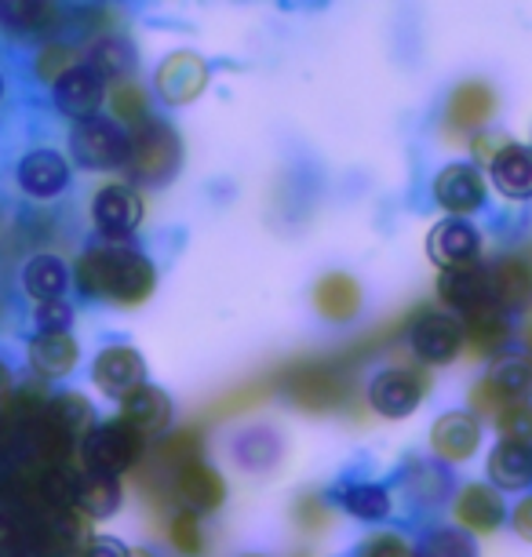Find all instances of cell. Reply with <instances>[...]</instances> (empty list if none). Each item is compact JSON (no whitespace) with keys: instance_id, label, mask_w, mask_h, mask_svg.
Segmentation results:
<instances>
[{"instance_id":"1","label":"cell","mask_w":532,"mask_h":557,"mask_svg":"<svg viewBox=\"0 0 532 557\" xmlns=\"http://www.w3.org/2000/svg\"><path fill=\"white\" fill-rule=\"evenodd\" d=\"M77 288L88 299H107L113 307H143L158 288V270L139 248L124 240H107L81 256Z\"/></svg>"},{"instance_id":"2","label":"cell","mask_w":532,"mask_h":557,"mask_svg":"<svg viewBox=\"0 0 532 557\" xmlns=\"http://www.w3.org/2000/svg\"><path fill=\"white\" fill-rule=\"evenodd\" d=\"M277 391H285V397L302 412H339L350 405L354 397V380L347 372V357L336 361H299L292 368H281L274 375Z\"/></svg>"},{"instance_id":"3","label":"cell","mask_w":532,"mask_h":557,"mask_svg":"<svg viewBox=\"0 0 532 557\" xmlns=\"http://www.w3.org/2000/svg\"><path fill=\"white\" fill-rule=\"evenodd\" d=\"M183 164V143L169 121L146 117L132 128V150H128V172L143 186H164Z\"/></svg>"},{"instance_id":"4","label":"cell","mask_w":532,"mask_h":557,"mask_svg":"<svg viewBox=\"0 0 532 557\" xmlns=\"http://www.w3.org/2000/svg\"><path fill=\"white\" fill-rule=\"evenodd\" d=\"M132 150V128H124L117 117L91 113L81 117L70 132V157L85 172H117L128 164Z\"/></svg>"},{"instance_id":"5","label":"cell","mask_w":532,"mask_h":557,"mask_svg":"<svg viewBox=\"0 0 532 557\" xmlns=\"http://www.w3.org/2000/svg\"><path fill=\"white\" fill-rule=\"evenodd\" d=\"M153 481H164L161 503L175 499L180 507L197 513H215L226 499V481L215 467L205 462V451L175 462V467H158V478Z\"/></svg>"},{"instance_id":"6","label":"cell","mask_w":532,"mask_h":557,"mask_svg":"<svg viewBox=\"0 0 532 557\" xmlns=\"http://www.w3.org/2000/svg\"><path fill=\"white\" fill-rule=\"evenodd\" d=\"M143 434H135L128 423H102L91 426L85 437H81V462L91 474H128V470L139 462L143 456Z\"/></svg>"},{"instance_id":"7","label":"cell","mask_w":532,"mask_h":557,"mask_svg":"<svg viewBox=\"0 0 532 557\" xmlns=\"http://www.w3.org/2000/svg\"><path fill=\"white\" fill-rule=\"evenodd\" d=\"M426 391H431L426 372H420L416 364H391L372 375L364 397H369V408L375 416L405 419L426 401Z\"/></svg>"},{"instance_id":"8","label":"cell","mask_w":532,"mask_h":557,"mask_svg":"<svg viewBox=\"0 0 532 557\" xmlns=\"http://www.w3.org/2000/svg\"><path fill=\"white\" fill-rule=\"evenodd\" d=\"M405 335L416 354V361L423 364H448L456 361L467 343L463 321L448 310H416L405 321Z\"/></svg>"},{"instance_id":"9","label":"cell","mask_w":532,"mask_h":557,"mask_svg":"<svg viewBox=\"0 0 532 557\" xmlns=\"http://www.w3.org/2000/svg\"><path fill=\"white\" fill-rule=\"evenodd\" d=\"M434 205L442 208L445 215H474L482 212L488 201V183L478 164H448L434 175L431 183Z\"/></svg>"},{"instance_id":"10","label":"cell","mask_w":532,"mask_h":557,"mask_svg":"<svg viewBox=\"0 0 532 557\" xmlns=\"http://www.w3.org/2000/svg\"><path fill=\"white\" fill-rule=\"evenodd\" d=\"M91 223L102 240H128L143 226V197L128 183H110L91 197Z\"/></svg>"},{"instance_id":"11","label":"cell","mask_w":532,"mask_h":557,"mask_svg":"<svg viewBox=\"0 0 532 557\" xmlns=\"http://www.w3.org/2000/svg\"><path fill=\"white\" fill-rule=\"evenodd\" d=\"M426 256L437 270L471 267L482 259V230L463 215H448L426 234Z\"/></svg>"},{"instance_id":"12","label":"cell","mask_w":532,"mask_h":557,"mask_svg":"<svg viewBox=\"0 0 532 557\" xmlns=\"http://www.w3.org/2000/svg\"><path fill=\"white\" fill-rule=\"evenodd\" d=\"M107 88L110 84L99 77L88 62H73L55 77V88H51V99H55V110L66 113V117L81 121L91 117V113L102 110L107 102Z\"/></svg>"},{"instance_id":"13","label":"cell","mask_w":532,"mask_h":557,"mask_svg":"<svg viewBox=\"0 0 532 557\" xmlns=\"http://www.w3.org/2000/svg\"><path fill=\"white\" fill-rule=\"evenodd\" d=\"M15 183L34 201H55V197L70 190V161L51 146H40V150H29L18 161Z\"/></svg>"},{"instance_id":"14","label":"cell","mask_w":532,"mask_h":557,"mask_svg":"<svg viewBox=\"0 0 532 557\" xmlns=\"http://www.w3.org/2000/svg\"><path fill=\"white\" fill-rule=\"evenodd\" d=\"M496 113V91L488 81H463L445 99V128L448 135L482 132Z\"/></svg>"},{"instance_id":"15","label":"cell","mask_w":532,"mask_h":557,"mask_svg":"<svg viewBox=\"0 0 532 557\" xmlns=\"http://www.w3.org/2000/svg\"><path fill=\"white\" fill-rule=\"evenodd\" d=\"M91 380L107 397H121L132 394L135 386L146 383V361L143 354L128 343H110L96 354V364H91Z\"/></svg>"},{"instance_id":"16","label":"cell","mask_w":532,"mask_h":557,"mask_svg":"<svg viewBox=\"0 0 532 557\" xmlns=\"http://www.w3.org/2000/svg\"><path fill=\"white\" fill-rule=\"evenodd\" d=\"M153 84H158V96L169 107H186L208 88V62L194 51H175L158 66Z\"/></svg>"},{"instance_id":"17","label":"cell","mask_w":532,"mask_h":557,"mask_svg":"<svg viewBox=\"0 0 532 557\" xmlns=\"http://www.w3.org/2000/svg\"><path fill=\"white\" fill-rule=\"evenodd\" d=\"M488 183H493L507 201H518V205L532 201V146L499 143L496 153L488 157Z\"/></svg>"},{"instance_id":"18","label":"cell","mask_w":532,"mask_h":557,"mask_svg":"<svg viewBox=\"0 0 532 557\" xmlns=\"http://www.w3.org/2000/svg\"><path fill=\"white\" fill-rule=\"evenodd\" d=\"M482 448V423L474 412H445L431 426V451L442 462H467Z\"/></svg>"},{"instance_id":"19","label":"cell","mask_w":532,"mask_h":557,"mask_svg":"<svg viewBox=\"0 0 532 557\" xmlns=\"http://www.w3.org/2000/svg\"><path fill=\"white\" fill-rule=\"evenodd\" d=\"M488 292L493 302L507 313H525L532 307V259L504 256L488 267Z\"/></svg>"},{"instance_id":"20","label":"cell","mask_w":532,"mask_h":557,"mask_svg":"<svg viewBox=\"0 0 532 557\" xmlns=\"http://www.w3.org/2000/svg\"><path fill=\"white\" fill-rule=\"evenodd\" d=\"M172 397L161 391V386H150V383H139L132 394L121 397V423H128L135 434L143 437H153V434H164L172 426Z\"/></svg>"},{"instance_id":"21","label":"cell","mask_w":532,"mask_h":557,"mask_svg":"<svg viewBox=\"0 0 532 557\" xmlns=\"http://www.w3.org/2000/svg\"><path fill=\"white\" fill-rule=\"evenodd\" d=\"M437 299H442L445 310L456 313V318L478 310L482 302L493 299V292H488V270L478 267V262L442 270V277H437Z\"/></svg>"},{"instance_id":"22","label":"cell","mask_w":532,"mask_h":557,"mask_svg":"<svg viewBox=\"0 0 532 557\" xmlns=\"http://www.w3.org/2000/svg\"><path fill=\"white\" fill-rule=\"evenodd\" d=\"M453 513H456V521L474 535H493L499 524L507 521L504 499H499V492L488 488V485L460 488V496H456V503H453Z\"/></svg>"},{"instance_id":"23","label":"cell","mask_w":532,"mask_h":557,"mask_svg":"<svg viewBox=\"0 0 532 557\" xmlns=\"http://www.w3.org/2000/svg\"><path fill=\"white\" fill-rule=\"evenodd\" d=\"M460 321H463V335L474 346V354L496 357V354H504V346L510 343V313L504 307H496L493 299L482 302V307L471 313H463Z\"/></svg>"},{"instance_id":"24","label":"cell","mask_w":532,"mask_h":557,"mask_svg":"<svg viewBox=\"0 0 532 557\" xmlns=\"http://www.w3.org/2000/svg\"><path fill=\"white\" fill-rule=\"evenodd\" d=\"M314 310L332 324H347L361 313V285L350 273H325L314 285Z\"/></svg>"},{"instance_id":"25","label":"cell","mask_w":532,"mask_h":557,"mask_svg":"<svg viewBox=\"0 0 532 557\" xmlns=\"http://www.w3.org/2000/svg\"><path fill=\"white\" fill-rule=\"evenodd\" d=\"M26 350H29L34 372L45 375V380H62V375H70L81 357L77 339H73L70 332H37Z\"/></svg>"},{"instance_id":"26","label":"cell","mask_w":532,"mask_h":557,"mask_svg":"<svg viewBox=\"0 0 532 557\" xmlns=\"http://www.w3.org/2000/svg\"><path fill=\"white\" fill-rule=\"evenodd\" d=\"M485 470H488V478H493V485L504 488V492L529 488L532 485V445L499 437V445L488 451Z\"/></svg>"},{"instance_id":"27","label":"cell","mask_w":532,"mask_h":557,"mask_svg":"<svg viewBox=\"0 0 532 557\" xmlns=\"http://www.w3.org/2000/svg\"><path fill=\"white\" fill-rule=\"evenodd\" d=\"M85 62L107 84H121V81H132L135 77V66H139V51H135V45H132L128 37L107 34V37L91 40Z\"/></svg>"},{"instance_id":"28","label":"cell","mask_w":532,"mask_h":557,"mask_svg":"<svg viewBox=\"0 0 532 557\" xmlns=\"http://www.w3.org/2000/svg\"><path fill=\"white\" fill-rule=\"evenodd\" d=\"M73 510L85 513L91 521H107L121 510V481L113 474H77V488H73Z\"/></svg>"},{"instance_id":"29","label":"cell","mask_w":532,"mask_h":557,"mask_svg":"<svg viewBox=\"0 0 532 557\" xmlns=\"http://www.w3.org/2000/svg\"><path fill=\"white\" fill-rule=\"evenodd\" d=\"M70 281H73V273H70V267H66V259L51 256V251H40V256L26 259V267H23V288H26L37 302H40V299H59V296H66Z\"/></svg>"},{"instance_id":"30","label":"cell","mask_w":532,"mask_h":557,"mask_svg":"<svg viewBox=\"0 0 532 557\" xmlns=\"http://www.w3.org/2000/svg\"><path fill=\"white\" fill-rule=\"evenodd\" d=\"M336 503L358 521H383V518H391V510H394L391 492L383 485H375V481H350V485H339Z\"/></svg>"},{"instance_id":"31","label":"cell","mask_w":532,"mask_h":557,"mask_svg":"<svg viewBox=\"0 0 532 557\" xmlns=\"http://www.w3.org/2000/svg\"><path fill=\"white\" fill-rule=\"evenodd\" d=\"M234 456L245 470H270L281 456V437L270 426H252L234 441Z\"/></svg>"},{"instance_id":"32","label":"cell","mask_w":532,"mask_h":557,"mask_svg":"<svg viewBox=\"0 0 532 557\" xmlns=\"http://www.w3.org/2000/svg\"><path fill=\"white\" fill-rule=\"evenodd\" d=\"M405 492H409L412 503L442 507L448 496V478L434 467V462H409V470H405Z\"/></svg>"},{"instance_id":"33","label":"cell","mask_w":532,"mask_h":557,"mask_svg":"<svg viewBox=\"0 0 532 557\" xmlns=\"http://www.w3.org/2000/svg\"><path fill=\"white\" fill-rule=\"evenodd\" d=\"M169 543L183 557H201L205 554V529H201V513L197 510H175L169 518Z\"/></svg>"},{"instance_id":"34","label":"cell","mask_w":532,"mask_h":557,"mask_svg":"<svg viewBox=\"0 0 532 557\" xmlns=\"http://www.w3.org/2000/svg\"><path fill=\"white\" fill-rule=\"evenodd\" d=\"M488 380H493L510 401H515V397H529L532 394V357H499L496 368L488 372Z\"/></svg>"},{"instance_id":"35","label":"cell","mask_w":532,"mask_h":557,"mask_svg":"<svg viewBox=\"0 0 532 557\" xmlns=\"http://www.w3.org/2000/svg\"><path fill=\"white\" fill-rule=\"evenodd\" d=\"M51 15L48 0H0V23L15 34H29V29L45 26Z\"/></svg>"},{"instance_id":"36","label":"cell","mask_w":532,"mask_h":557,"mask_svg":"<svg viewBox=\"0 0 532 557\" xmlns=\"http://www.w3.org/2000/svg\"><path fill=\"white\" fill-rule=\"evenodd\" d=\"M292 521H296L299 532L307 535H321L332 529V521H336V513H332L329 499L321 496V492H307V496L296 499V507H292Z\"/></svg>"},{"instance_id":"37","label":"cell","mask_w":532,"mask_h":557,"mask_svg":"<svg viewBox=\"0 0 532 557\" xmlns=\"http://www.w3.org/2000/svg\"><path fill=\"white\" fill-rule=\"evenodd\" d=\"M420 557H478V543L460 529H434L423 540Z\"/></svg>"},{"instance_id":"38","label":"cell","mask_w":532,"mask_h":557,"mask_svg":"<svg viewBox=\"0 0 532 557\" xmlns=\"http://www.w3.org/2000/svg\"><path fill=\"white\" fill-rule=\"evenodd\" d=\"M493 419H496L499 437L532 445V401H525V397H515V401H507Z\"/></svg>"},{"instance_id":"39","label":"cell","mask_w":532,"mask_h":557,"mask_svg":"<svg viewBox=\"0 0 532 557\" xmlns=\"http://www.w3.org/2000/svg\"><path fill=\"white\" fill-rule=\"evenodd\" d=\"M34 329L37 332H70L73 329V307L66 299H40L34 310Z\"/></svg>"},{"instance_id":"40","label":"cell","mask_w":532,"mask_h":557,"mask_svg":"<svg viewBox=\"0 0 532 557\" xmlns=\"http://www.w3.org/2000/svg\"><path fill=\"white\" fill-rule=\"evenodd\" d=\"M113 107H117V121H121V124L128 121V128H135L139 121L150 117V110H146L143 88H139V84H132V81H121V84H117V99H113Z\"/></svg>"},{"instance_id":"41","label":"cell","mask_w":532,"mask_h":557,"mask_svg":"<svg viewBox=\"0 0 532 557\" xmlns=\"http://www.w3.org/2000/svg\"><path fill=\"white\" fill-rule=\"evenodd\" d=\"M358 557H420V550L398 532H380L364 543V550Z\"/></svg>"},{"instance_id":"42","label":"cell","mask_w":532,"mask_h":557,"mask_svg":"<svg viewBox=\"0 0 532 557\" xmlns=\"http://www.w3.org/2000/svg\"><path fill=\"white\" fill-rule=\"evenodd\" d=\"M507 401H510V397H507L504 391H499V386H496L493 380H488V375H485L482 383H474V386H471V412H474L478 419H482V416H496Z\"/></svg>"},{"instance_id":"43","label":"cell","mask_w":532,"mask_h":557,"mask_svg":"<svg viewBox=\"0 0 532 557\" xmlns=\"http://www.w3.org/2000/svg\"><path fill=\"white\" fill-rule=\"evenodd\" d=\"M85 557H132V550L121 540H113V535H96L85 546Z\"/></svg>"},{"instance_id":"44","label":"cell","mask_w":532,"mask_h":557,"mask_svg":"<svg viewBox=\"0 0 532 557\" xmlns=\"http://www.w3.org/2000/svg\"><path fill=\"white\" fill-rule=\"evenodd\" d=\"M510 524H515V532L521 535L525 543H532V496H525L510 513Z\"/></svg>"},{"instance_id":"45","label":"cell","mask_w":532,"mask_h":557,"mask_svg":"<svg viewBox=\"0 0 532 557\" xmlns=\"http://www.w3.org/2000/svg\"><path fill=\"white\" fill-rule=\"evenodd\" d=\"M525 346H529V350H532V324H529V329H525Z\"/></svg>"},{"instance_id":"46","label":"cell","mask_w":532,"mask_h":557,"mask_svg":"<svg viewBox=\"0 0 532 557\" xmlns=\"http://www.w3.org/2000/svg\"><path fill=\"white\" fill-rule=\"evenodd\" d=\"M132 557H150V554H146V550H132Z\"/></svg>"},{"instance_id":"47","label":"cell","mask_w":532,"mask_h":557,"mask_svg":"<svg viewBox=\"0 0 532 557\" xmlns=\"http://www.w3.org/2000/svg\"><path fill=\"white\" fill-rule=\"evenodd\" d=\"M0 99H4V77H0Z\"/></svg>"},{"instance_id":"48","label":"cell","mask_w":532,"mask_h":557,"mask_svg":"<svg viewBox=\"0 0 532 557\" xmlns=\"http://www.w3.org/2000/svg\"><path fill=\"white\" fill-rule=\"evenodd\" d=\"M248 557H259V554H248Z\"/></svg>"}]
</instances>
